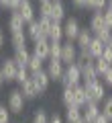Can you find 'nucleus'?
<instances>
[{"label":"nucleus","mask_w":112,"mask_h":123,"mask_svg":"<svg viewBox=\"0 0 112 123\" xmlns=\"http://www.w3.org/2000/svg\"><path fill=\"white\" fill-rule=\"evenodd\" d=\"M102 82L106 84V86H112V66L108 68V70H106V74L102 76Z\"/></svg>","instance_id":"nucleus-39"},{"label":"nucleus","mask_w":112,"mask_h":123,"mask_svg":"<svg viewBox=\"0 0 112 123\" xmlns=\"http://www.w3.org/2000/svg\"><path fill=\"white\" fill-rule=\"evenodd\" d=\"M61 103H63L65 107L75 105V94H73V88H63V92H61Z\"/></svg>","instance_id":"nucleus-27"},{"label":"nucleus","mask_w":112,"mask_h":123,"mask_svg":"<svg viewBox=\"0 0 112 123\" xmlns=\"http://www.w3.org/2000/svg\"><path fill=\"white\" fill-rule=\"evenodd\" d=\"M8 29L10 33H16V31H27V23L21 17V12H12L8 18Z\"/></svg>","instance_id":"nucleus-15"},{"label":"nucleus","mask_w":112,"mask_h":123,"mask_svg":"<svg viewBox=\"0 0 112 123\" xmlns=\"http://www.w3.org/2000/svg\"><path fill=\"white\" fill-rule=\"evenodd\" d=\"M71 4L82 10V8H88V0H71Z\"/></svg>","instance_id":"nucleus-42"},{"label":"nucleus","mask_w":112,"mask_h":123,"mask_svg":"<svg viewBox=\"0 0 112 123\" xmlns=\"http://www.w3.org/2000/svg\"><path fill=\"white\" fill-rule=\"evenodd\" d=\"M22 2H29V0H22Z\"/></svg>","instance_id":"nucleus-51"},{"label":"nucleus","mask_w":112,"mask_h":123,"mask_svg":"<svg viewBox=\"0 0 112 123\" xmlns=\"http://www.w3.org/2000/svg\"><path fill=\"white\" fill-rule=\"evenodd\" d=\"M18 12H21V17L25 18V23L29 25V23H33V21H37V10H35V6H33V2H22L21 4V8H18Z\"/></svg>","instance_id":"nucleus-10"},{"label":"nucleus","mask_w":112,"mask_h":123,"mask_svg":"<svg viewBox=\"0 0 112 123\" xmlns=\"http://www.w3.org/2000/svg\"><path fill=\"white\" fill-rule=\"evenodd\" d=\"M88 90V94H90V101L94 103H104V98H106V84L102 82V80H94V82H88L84 84Z\"/></svg>","instance_id":"nucleus-3"},{"label":"nucleus","mask_w":112,"mask_h":123,"mask_svg":"<svg viewBox=\"0 0 112 123\" xmlns=\"http://www.w3.org/2000/svg\"><path fill=\"white\" fill-rule=\"evenodd\" d=\"M102 109H100V103H94V101H88L86 105L82 107V115H84V121L86 123H94L96 119L100 117Z\"/></svg>","instance_id":"nucleus-7"},{"label":"nucleus","mask_w":112,"mask_h":123,"mask_svg":"<svg viewBox=\"0 0 112 123\" xmlns=\"http://www.w3.org/2000/svg\"><path fill=\"white\" fill-rule=\"evenodd\" d=\"M80 31H82V27H80L78 18L67 17V18L63 21V35H65V39L75 41V39H78V35H80Z\"/></svg>","instance_id":"nucleus-6"},{"label":"nucleus","mask_w":112,"mask_h":123,"mask_svg":"<svg viewBox=\"0 0 112 123\" xmlns=\"http://www.w3.org/2000/svg\"><path fill=\"white\" fill-rule=\"evenodd\" d=\"M104 25L112 31V10L110 8H104Z\"/></svg>","instance_id":"nucleus-38"},{"label":"nucleus","mask_w":112,"mask_h":123,"mask_svg":"<svg viewBox=\"0 0 112 123\" xmlns=\"http://www.w3.org/2000/svg\"><path fill=\"white\" fill-rule=\"evenodd\" d=\"M31 55H33V51H29L27 47H21V49H14L12 60L16 62V66H18V68H27V66H29Z\"/></svg>","instance_id":"nucleus-14"},{"label":"nucleus","mask_w":112,"mask_h":123,"mask_svg":"<svg viewBox=\"0 0 112 123\" xmlns=\"http://www.w3.org/2000/svg\"><path fill=\"white\" fill-rule=\"evenodd\" d=\"M27 35H29V39L33 41V43H37V41H41V39H47V37L43 35V31H41L39 21H33V23L27 25Z\"/></svg>","instance_id":"nucleus-12"},{"label":"nucleus","mask_w":112,"mask_h":123,"mask_svg":"<svg viewBox=\"0 0 112 123\" xmlns=\"http://www.w3.org/2000/svg\"><path fill=\"white\" fill-rule=\"evenodd\" d=\"M102 29H108V27L104 25V10H102V12H94L90 17V31H92V33L96 35V33H100Z\"/></svg>","instance_id":"nucleus-18"},{"label":"nucleus","mask_w":112,"mask_h":123,"mask_svg":"<svg viewBox=\"0 0 112 123\" xmlns=\"http://www.w3.org/2000/svg\"><path fill=\"white\" fill-rule=\"evenodd\" d=\"M39 2H43V0H39Z\"/></svg>","instance_id":"nucleus-52"},{"label":"nucleus","mask_w":112,"mask_h":123,"mask_svg":"<svg viewBox=\"0 0 112 123\" xmlns=\"http://www.w3.org/2000/svg\"><path fill=\"white\" fill-rule=\"evenodd\" d=\"M33 123H49V117L45 113V109H37L33 115Z\"/></svg>","instance_id":"nucleus-34"},{"label":"nucleus","mask_w":112,"mask_h":123,"mask_svg":"<svg viewBox=\"0 0 112 123\" xmlns=\"http://www.w3.org/2000/svg\"><path fill=\"white\" fill-rule=\"evenodd\" d=\"M43 62L45 60H41V57H37V55H31V60H29V72L31 74H35V72H39V70H43Z\"/></svg>","instance_id":"nucleus-28"},{"label":"nucleus","mask_w":112,"mask_h":123,"mask_svg":"<svg viewBox=\"0 0 112 123\" xmlns=\"http://www.w3.org/2000/svg\"><path fill=\"white\" fill-rule=\"evenodd\" d=\"M0 123H10V109L6 105H0Z\"/></svg>","instance_id":"nucleus-36"},{"label":"nucleus","mask_w":112,"mask_h":123,"mask_svg":"<svg viewBox=\"0 0 112 123\" xmlns=\"http://www.w3.org/2000/svg\"><path fill=\"white\" fill-rule=\"evenodd\" d=\"M94 37H98L100 41H104V43H108V41H110V37H112V31H110V29H102L100 33H96Z\"/></svg>","instance_id":"nucleus-37"},{"label":"nucleus","mask_w":112,"mask_h":123,"mask_svg":"<svg viewBox=\"0 0 112 123\" xmlns=\"http://www.w3.org/2000/svg\"><path fill=\"white\" fill-rule=\"evenodd\" d=\"M6 80H4V76H2V72H0V88H2V84H4Z\"/></svg>","instance_id":"nucleus-47"},{"label":"nucleus","mask_w":112,"mask_h":123,"mask_svg":"<svg viewBox=\"0 0 112 123\" xmlns=\"http://www.w3.org/2000/svg\"><path fill=\"white\" fill-rule=\"evenodd\" d=\"M78 45H75V41H69L65 39L63 41V49H61V62H63L65 66H69V64H75V60H78Z\"/></svg>","instance_id":"nucleus-4"},{"label":"nucleus","mask_w":112,"mask_h":123,"mask_svg":"<svg viewBox=\"0 0 112 123\" xmlns=\"http://www.w3.org/2000/svg\"><path fill=\"white\" fill-rule=\"evenodd\" d=\"M92 39H94V33L86 27V29L80 31L78 39H75V45H78V49H88V47H90V43H92Z\"/></svg>","instance_id":"nucleus-16"},{"label":"nucleus","mask_w":112,"mask_h":123,"mask_svg":"<svg viewBox=\"0 0 112 123\" xmlns=\"http://www.w3.org/2000/svg\"><path fill=\"white\" fill-rule=\"evenodd\" d=\"M21 90H22V94H25L27 98H37V97L41 94V90L37 88V84H35L33 78H29L27 82H22V84H21Z\"/></svg>","instance_id":"nucleus-17"},{"label":"nucleus","mask_w":112,"mask_h":123,"mask_svg":"<svg viewBox=\"0 0 112 123\" xmlns=\"http://www.w3.org/2000/svg\"><path fill=\"white\" fill-rule=\"evenodd\" d=\"M25 103H27V97L22 94L21 88H12V90L8 92V103H6V107L10 109V113L21 115L22 111H25Z\"/></svg>","instance_id":"nucleus-2"},{"label":"nucleus","mask_w":112,"mask_h":123,"mask_svg":"<svg viewBox=\"0 0 112 123\" xmlns=\"http://www.w3.org/2000/svg\"><path fill=\"white\" fill-rule=\"evenodd\" d=\"M94 68H96V72H98V76L102 78V76L106 74V70L110 68V64H108V62L104 60V57H98V60L94 62Z\"/></svg>","instance_id":"nucleus-33"},{"label":"nucleus","mask_w":112,"mask_h":123,"mask_svg":"<svg viewBox=\"0 0 112 123\" xmlns=\"http://www.w3.org/2000/svg\"><path fill=\"white\" fill-rule=\"evenodd\" d=\"M49 53H51V41L49 39H41L33 45V55L41 57V60H49Z\"/></svg>","instance_id":"nucleus-9"},{"label":"nucleus","mask_w":112,"mask_h":123,"mask_svg":"<svg viewBox=\"0 0 112 123\" xmlns=\"http://www.w3.org/2000/svg\"><path fill=\"white\" fill-rule=\"evenodd\" d=\"M94 123H110V121H108V119H106V117H104V115H102V113H100V117H98V119H96V121H94Z\"/></svg>","instance_id":"nucleus-44"},{"label":"nucleus","mask_w":112,"mask_h":123,"mask_svg":"<svg viewBox=\"0 0 112 123\" xmlns=\"http://www.w3.org/2000/svg\"><path fill=\"white\" fill-rule=\"evenodd\" d=\"M21 4H22V0H10V2H8V8H10V12H18Z\"/></svg>","instance_id":"nucleus-40"},{"label":"nucleus","mask_w":112,"mask_h":123,"mask_svg":"<svg viewBox=\"0 0 112 123\" xmlns=\"http://www.w3.org/2000/svg\"><path fill=\"white\" fill-rule=\"evenodd\" d=\"M51 10H53V0L39 2V17H51Z\"/></svg>","instance_id":"nucleus-31"},{"label":"nucleus","mask_w":112,"mask_h":123,"mask_svg":"<svg viewBox=\"0 0 112 123\" xmlns=\"http://www.w3.org/2000/svg\"><path fill=\"white\" fill-rule=\"evenodd\" d=\"M29 78H31L29 68H18V72H16V82H18V84H22V82H27Z\"/></svg>","instance_id":"nucleus-35"},{"label":"nucleus","mask_w":112,"mask_h":123,"mask_svg":"<svg viewBox=\"0 0 112 123\" xmlns=\"http://www.w3.org/2000/svg\"><path fill=\"white\" fill-rule=\"evenodd\" d=\"M104 47H106V43H104V41H100L98 37H94V39H92V43H90V47H88V51L94 55V60H98V57H102Z\"/></svg>","instance_id":"nucleus-22"},{"label":"nucleus","mask_w":112,"mask_h":123,"mask_svg":"<svg viewBox=\"0 0 112 123\" xmlns=\"http://www.w3.org/2000/svg\"><path fill=\"white\" fill-rule=\"evenodd\" d=\"M8 2L10 0H0V6H2V8H8Z\"/></svg>","instance_id":"nucleus-46"},{"label":"nucleus","mask_w":112,"mask_h":123,"mask_svg":"<svg viewBox=\"0 0 112 123\" xmlns=\"http://www.w3.org/2000/svg\"><path fill=\"white\" fill-rule=\"evenodd\" d=\"M63 23H53L51 27V33H49V41H63Z\"/></svg>","instance_id":"nucleus-25"},{"label":"nucleus","mask_w":112,"mask_h":123,"mask_svg":"<svg viewBox=\"0 0 112 123\" xmlns=\"http://www.w3.org/2000/svg\"><path fill=\"white\" fill-rule=\"evenodd\" d=\"M80 119H84L82 107H78V105L65 107V121H67V123H75V121H80Z\"/></svg>","instance_id":"nucleus-20"},{"label":"nucleus","mask_w":112,"mask_h":123,"mask_svg":"<svg viewBox=\"0 0 112 123\" xmlns=\"http://www.w3.org/2000/svg\"><path fill=\"white\" fill-rule=\"evenodd\" d=\"M63 72H65V64L61 60H49V64H47V74H49V78L51 80H61L63 78Z\"/></svg>","instance_id":"nucleus-8"},{"label":"nucleus","mask_w":112,"mask_h":123,"mask_svg":"<svg viewBox=\"0 0 112 123\" xmlns=\"http://www.w3.org/2000/svg\"><path fill=\"white\" fill-rule=\"evenodd\" d=\"M98 78H100V76H98V72H96L94 64H90V66L82 68V82H84V84L94 82V80H98Z\"/></svg>","instance_id":"nucleus-23"},{"label":"nucleus","mask_w":112,"mask_h":123,"mask_svg":"<svg viewBox=\"0 0 112 123\" xmlns=\"http://www.w3.org/2000/svg\"><path fill=\"white\" fill-rule=\"evenodd\" d=\"M100 109H102V115L112 123V97H106V98H104V103H102Z\"/></svg>","instance_id":"nucleus-30"},{"label":"nucleus","mask_w":112,"mask_h":123,"mask_svg":"<svg viewBox=\"0 0 112 123\" xmlns=\"http://www.w3.org/2000/svg\"><path fill=\"white\" fill-rule=\"evenodd\" d=\"M73 94H75V105H78V107H84L88 101H90V94H88V90H86L84 84L73 86Z\"/></svg>","instance_id":"nucleus-19"},{"label":"nucleus","mask_w":112,"mask_h":123,"mask_svg":"<svg viewBox=\"0 0 112 123\" xmlns=\"http://www.w3.org/2000/svg\"><path fill=\"white\" fill-rule=\"evenodd\" d=\"M27 41H29V35L27 31H16L10 35V43H12L14 49H21V47H27Z\"/></svg>","instance_id":"nucleus-21"},{"label":"nucleus","mask_w":112,"mask_h":123,"mask_svg":"<svg viewBox=\"0 0 112 123\" xmlns=\"http://www.w3.org/2000/svg\"><path fill=\"white\" fill-rule=\"evenodd\" d=\"M106 8H110V10H112V0H108V6H106Z\"/></svg>","instance_id":"nucleus-48"},{"label":"nucleus","mask_w":112,"mask_h":123,"mask_svg":"<svg viewBox=\"0 0 112 123\" xmlns=\"http://www.w3.org/2000/svg\"><path fill=\"white\" fill-rule=\"evenodd\" d=\"M51 18L55 23H63L67 18V10H65V4L61 0H53V10H51Z\"/></svg>","instance_id":"nucleus-13"},{"label":"nucleus","mask_w":112,"mask_h":123,"mask_svg":"<svg viewBox=\"0 0 112 123\" xmlns=\"http://www.w3.org/2000/svg\"><path fill=\"white\" fill-rule=\"evenodd\" d=\"M4 47V33H2V29H0V49Z\"/></svg>","instance_id":"nucleus-45"},{"label":"nucleus","mask_w":112,"mask_h":123,"mask_svg":"<svg viewBox=\"0 0 112 123\" xmlns=\"http://www.w3.org/2000/svg\"><path fill=\"white\" fill-rule=\"evenodd\" d=\"M61 84H63V88H73V86H78V84H82V68H80L78 64L65 66Z\"/></svg>","instance_id":"nucleus-1"},{"label":"nucleus","mask_w":112,"mask_h":123,"mask_svg":"<svg viewBox=\"0 0 112 123\" xmlns=\"http://www.w3.org/2000/svg\"><path fill=\"white\" fill-rule=\"evenodd\" d=\"M106 45H108V47H110V49H112V37H110V41H108V43H106Z\"/></svg>","instance_id":"nucleus-49"},{"label":"nucleus","mask_w":112,"mask_h":123,"mask_svg":"<svg viewBox=\"0 0 112 123\" xmlns=\"http://www.w3.org/2000/svg\"><path fill=\"white\" fill-rule=\"evenodd\" d=\"M31 78L35 80V84H37V88H39L41 92H45L49 88V82H51V78H49L47 70H39V72H35V74H31Z\"/></svg>","instance_id":"nucleus-11"},{"label":"nucleus","mask_w":112,"mask_h":123,"mask_svg":"<svg viewBox=\"0 0 112 123\" xmlns=\"http://www.w3.org/2000/svg\"><path fill=\"white\" fill-rule=\"evenodd\" d=\"M0 72L4 76L6 82H16V72H18V66L16 62L12 57H4V60L0 62Z\"/></svg>","instance_id":"nucleus-5"},{"label":"nucleus","mask_w":112,"mask_h":123,"mask_svg":"<svg viewBox=\"0 0 112 123\" xmlns=\"http://www.w3.org/2000/svg\"><path fill=\"white\" fill-rule=\"evenodd\" d=\"M106 6H108V0H88V8L94 12H102Z\"/></svg>","instance_id":"nucleus-32"},{"label":"nucleus","mask_w":112,"mask_h":123,"mask_svg":"<svg viewBox=\"0 0 112 123\" xmlns=\"http://www.w3.org/2000/svg\"><path fill=\"white\" fill-rule=\"evenodd\" d=\"M94 55H92L88 49H80V53H78V60H75V64H78L80 68H86V66H90V64H94Z\"/></svg>","instance_id":"nucleus-24"},{"label":"nucleus","mask_w":112,"mask_h":123,"mask_svg":"<svg viewBox=\"0 0 112 123\" xmlns=\"http://www.w3.org/2000/svg\"><path fill=\"white\" fill-rule=\"evenodd\" d=\"M61 49H63V41H51L49 60H61Z\"/></svg>","instance_id":"nucleus-29"},{"label":"nucleus","mask_w":112,"mask_h":123,"mask_svg":"<svg viewBox=\"0 0 112 123\" xmlns=\"http://www.w3.org/2000/svg\"><path fill=\"white\" fill-rule=\"evenodd\" d=\"M37 21H39V25H41V31H43V35L49 39V33H51V27H53V23H55V21H53L51 17H39Z\"/></svg>","instance_id":"nucleus-26"},{"label":"nucleus","mask_w":112,"mask_h":123,"mask_svg":"<svg viewBox=\"0 0 112 123\" xmlns=\"http://www.w3.org/2000/svg\"><path fill=\"white\" fill-rule=\"evenodd\" d=\"M102 57H104V60H106L108 64H110V66H112V49L108 47V45H106V47H104V53H102Z\"/></svg>","instance_id":"nucleus-41"},{"label":"nucleus","mask_w":112,"mask_h":123,"mask_svg":"<svg viewBox=\"0 0 112 123\" xmlns=\"http://www.w3.org/2000/svg\"><path fill=\"white\" fill-rule=\"evenodd\" d=\"M75 123H86V121H84V119H80V121H75Z\"/></svg>","instance_id":"nucleus-50"},{"label":"nucleus","mask_w":112,"mask_h":123,"mask_svg":"<svg viewBox=\"0 0 112 123\" xmlns=\"http://www.w3.org/2000/svg\"><path fill=\"white\" fill-rule=\"evenodd\" d=\"M49 123H63V119L59 115H53V117H49Z\"/></svg>","instance_id":"nucleus-43"}]
</instances>
